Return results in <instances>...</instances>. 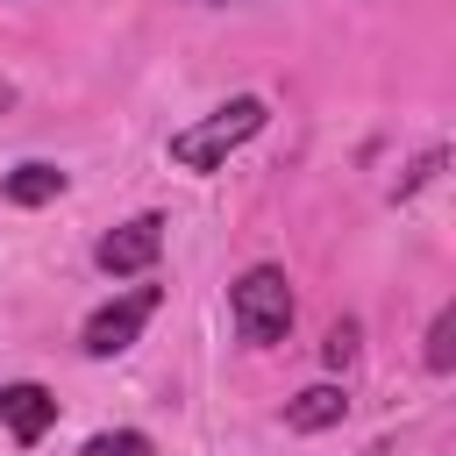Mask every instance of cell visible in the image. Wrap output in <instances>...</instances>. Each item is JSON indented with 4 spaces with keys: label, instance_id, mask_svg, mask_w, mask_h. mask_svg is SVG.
Returning <instances> with one entry per match:
<instances>
[{
    "label": "cell",
    "instance_id": "obj_1",
    "mask_svg": "<svg viewBox=\"0 0 456 456\" xmlns=\"http://www.w3.org/2000/svg\"><path fill=\"white\" fill-rule=\"evenodd\" d=\"M264 121H271V107H264L256 93H235L228 107H214L207 121H192V128L171 135V164H185V171H221L228 150H242Z\"/></svg>",
    "mask_w": 456,
    "mask_h": 456
},
{
    "label": "cell",
    "instance_id": "obj_2",
    "mask_svg": "<svg viewBox=\"0 0 456 456\" xmlns=\"http://www.w3.org/2000/svg\"><path fill=\"white\" fill-rule=\"evenodd\" d=\"M228 314H235L242 342H256V349L285 342V328H292V285H285V271L278 264H249L235 278V292H228Z\"/></svg>",
    "mask_w": 456,
    "mask_h": 456
},
{
    "label": "cell",
    "instance_id": "obj_3",
    "mask_svg": "<svg viewBox=\"0 0 456 456\" xmlns=\"http://www.w3.org/2000/svg\"><path fill=\"white\" fill-rule=\"evenodd\" d=\"M157 285H135V292H121V299H107V306H93L86 314V328H78V349L93 356V363H107V356H121L135 335H142V321L157 314Z\"/></svg>",
    "mask_w": 456,
    "mask_h": 456
},
{
    "label": "cell",
    "instance_id": "obj_4",
    "mask_svg": "<svg viewBox=\"0 0 456 456\" xmlns=\"http://www.w3.org/2000/svg\"><path fill=\"white\" fill-rule=\"evenodd\" d=\"M157 249H164V221H157V214H135V221H121V228L100 235L93 264H100L107 278H135V271L157 264Z\"/></svg>",
    "mask_w": 456,
    "mask_h": 456
},
{
    "label": "cell",
    "instance_id": "obj_5",
    "mask_svg": "<svg viewBox=\"0 0 456 456\" xmlns=\"http://www.w3.org/2000/svg\"><path fill=\"white\" fill-rule=\"evenodd\" d=\"M0 428L14 435V442H43L50 428H57V399L43 392V385H0Z\"/></svg>",
    "mask_w": 456,
    "mask_h": 456
},
{
    "label": "cell",
    "instance_id": "obj_6",
    "mask_svg": "<svg viewBox=\"0 0 456 456\" xmlns=\"http://www.w3.org/2000/svg\"><path fill=\"white\" fill-rule=\"evenodd\" d=\"M342 413H349V392H342V385H306V392H292V399H285V428H292V435L342 428Z\"/></svg>",
    "mask_w": 456,
    "mask_h": 456
},
{
    "label": "cell",
    "instance_id": "obj_7",
    "mask_svg": "<svg viewBox=\"0 0 456 456\" xmlns=\"http://www.w3.org/2000/svg\"><path fill=\"white\" fill-rule=\"evenodd\" d=\"M0 192H7L14 207H50V200L64 192V171H57V164H14V171L0 178Z\"/></svg>",
    "mask_w": 456,
    "mask_h": 456
},
{
    "label": "cell",
    "instance_id": "obj_8",
    "mask_svg": "<svg viewBox=\"0 0 456 456\" xmlns=\"http://www.w3.org/2000/svg\"><path fill=\"white\" fill-rule=\"evenodd\" d=\"M428 370H435V378L456 370V306H442L435 328H428Z\"/></svg>",
    "mask_w": 456,
    "mask_h": 456
},
{
    "label": "cell",
    "instance_id": "obj_9",
    "mask_svg": "<svg viewBox=\"0 0 456 456\" xmlns=\"http://www.w3.org/2000/svg\"><path fill=\"white\" fill-rule=\"evenodd\" d=\"M78 456H157V449H150V435H135V428H114V435H93Z\"/></svg>",
    "mask_w": 456,
    "mask_h": 456
},
{
    "label": "cell",
    "instance_id": "obj_10",
    "mask_svg": "<svg viewBox=\"0 0 456 456\" xmlns=\"http://www.w3.org/2000/svg\"><path fill=\"white\" fill-rule=\"evenodd\" d=\"M321 356H328V370H349L356 363V321H335L328 342H321Z\"/></svg>",
    "mask_w": 456,
    "mask_h": 456
},
{
    "label": "cell",
    "instance_id": "obj_11",
    "mask_svg": "<svg viewBox=\"0 0 456 456\" xmlns=\"http://www.w3.org/2000/svg\"><path fill=\"white\" fill-rule=\"evenodd\" d=\"M435 171H442V150H428V157H420V164H413V171H406V178L392 185V200H413V192H420V185H428Z\"/></svg>",
    "mask_w": 456,
    "mask_h": 456
}]
</instances>
